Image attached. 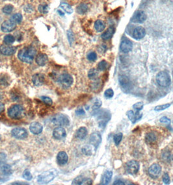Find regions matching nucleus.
<instances>
[{
  "label": "nucleus",
  "instance_id": "f257e3e1",
  "mask_svg": "<svg viewBox=\"0 0 173 185\" xmlns=\"http://www.w3.org/2000/svg\"><path fill=\"white\" fill-rule=\"evenodd\" d=\"M37 50L33 47L29 46L21 49L18 54V57L21 61L26 63H31L35 57Z\"/></svg>",
  "mask_w": 173,
  "mask_h": 185
},
{
  "label": "nucleus",
  "instance_id": "f03ea898",
  "mask_svg": "<svg viewBox=\"0 0 173 185\" xmlns=\"http://www.w3.org/2000/svg\"><path fill=\"white\" fill-rule=\"evenodd\" d=\"M57 173H58V171L55 169H49L38 175L37 181L39 184H48L55 178Z\"/></svg>",
  "mask_w": 173,
  "mask_h": 185
},
{
  "label": "nucleus",
  "instance_id": "7ed1b4c3",
  "mask_svg": "<svg viewBox=\"0 0 173 185\" xmlns=\"http://www.w3.org/2000/svg\"><path fill=\"white\" fill-rule=\"evenodd\" d=\"M24 109L20 105H14L8 110V115L12 119H20L24 116Z\"/></svg>",
  "mask_w": 173,
  "mask_h": 185
},
{
  "label": "nucleus",
  "instance_id": "20e7f679",
  "mask_svg": "<svg viewBox=\"0 0 173 185\" xmlns=\"http://www.w3.org/2000/svg\"><path fill=\"white\" fill-rule=\"evenodd\" d=\"M51 122L54 125H57V126H67L70 124V119L65 114H58L52 117Z\"/></svg>",
  "mask_w": 173,
  "mask_h": 185
},
{
  "label": "nucleus",
  "instance_id": "39448f33",
  "mask_svg": "<svg viewBox=\"0 0 173 185\" xmlns=\"http://www.w3.org/2000/svg\"><path fill=\"white\" fill-rule=\"evenodd\" d=\"M157 82L162 87H167L171 84V77L169 74L165 72H161L156 77Z\"/></svg>",
  "mask_w": 173,
  "mask_h": 185
},
{
  "label": "nucleus",
  "instance_id": "423d86ee",
  "mask_svg": "<svg viewBox=\"0 0 173 185\" xmlns=\"http://www.w3.org/2000/svg\"><path fill=\"white\" fill-rule=\"evenodd\" d=\"M57 81H58V83L63 87L67 88L71 86V85H72L74 80H73L72 77L70 74L63 73L59 77Z\"/></svg>",
  "mask_w": 173,
  "mask_h": 185
},
{
  "label": "nucleus",
  "instance_id": "0eeeda50",
  "mask_svg": "<svg viewBox=\"0 0 173 185\" xmlns=\"http://www.w3.org/2000/svg\"><path fill=\"white\" fill-rule=\"evenodd\" d=\"M11 134L13 137L17 139H24L27 137L28 133L26 129L24 127H16L12 130Z\"/></svg>",
  "mask_w": 173,
  "mask_h": 185
},
{
  "label": "nucleus",
  "instance_id": "6e6552de",
  "mask_svg": "<svg viewBox=\"0 0 173 185\" xmlns=\"http://www.w3.org/2000/svg\"><path fill=\"white\" fill-rule=\"evenodd\" d=\"M126 171L130 174H135L139 171V164L135 160H130L126 164Z\"/></svg>",
  "mask_w": 173,
  "mask_h": 185
},
{
  "label": "nucleus",
  "instance_id": "1a4fd4ad",
  "mask_svg": "<svg viewBox=\"0 0 173 185\" xmlns=\"http://www.w3.org/2000/svg\"><path fill=\"white\" fill-rule=\"evenodd\" d=\"M16 48L14 46H10L7 45H2L0 46V53L3 55L9 56L15 53Z\"/></svg>",
  "mask_w": 173,
  "mask_h": 185
},
{
  "label": "nucleus",
  "instance_id": "9d476101",
  "mask_svg": "<svg viewBox=\"0 0 173 185\" xmlns=\"http://www.w3.org/2000/svg\"><path fill=\"white\" fill-rule=\"evenodd\" d=\"M161 172V166L157 164H154L149 168L148 173L153 178H157L160 175Z\"/></svg>",
  "mask_w": 173,
  "mask_h": 185
},
{
  "label": "nucleus",
  "instance_id": "9b49d317",
  "mask_svg": "<svg viewBox=\"0 0 173 185\" xmlns=\"http://www.w3.org/2000/svg\"><path fill=\"white\" fill-rule=\"evenodd\" d=\"M16 28V24H14L11 20H7L2 24L1 29L3 32L9 33L12 31Z\"/></svg>",
  "mask_w": 173,
  "mask_h": 185
},
{
  "label": "nucleus",
  "instance_id": "f8f14e48",
  "mask_svg": "<svg viewBox=\"0 0 173 185\" xmlns=\"http://www.w3.org/2000/svg\"><path fill=\"white\" fill-rule=\"evenodd\" d=\"M67 135L66 130L63 127H57L53 131V136L56 140H61Z\"/></svg>",
  "mask_w": 173,
  "mask_h": 185
},
{
  "label": "nucleus",
  "instance_id": "ddd939ff",
  "mask_svg": "<svg viewBox=\"0 0 173 185\" xmlns=\"http://www.w3.org/2000/svg\"><path fill=\"white\" fill-rule=\"evenodd\" d=\"M101 141H102V137L98 132H94L91 135L90 143L92 146L95 147L96 149L101 143Z\"/></svg>",
  "mask_w": 173,
  "mask_h": 185
},
{
  "label": "nucleus",
  "instance_id": "4468645a",
  "mask_svg": "<svg viewBox=\"0 0 173 185\" xmlns=\"http://www.w3.org/2000/svg\"><path fill=\"white\" fill-rule=\"evenodd\" d=\"M43 129L42 125L37 122H35L31 123L30 126V131L34 135H39L42 132Z\"/></svg>",
  "mask_w": 173,
  "mask_h": 185
},
{
  "label": "nucleus",
  "instance_id": "2eb2a0df",
  "mask_svg": "<svg viewBox=\"0 0 173 185\" xmlns=\"http://www.w3.org/2000/svg\"><path fill=\"white\" fill-rule=\"evenodd\" d=\"M45 77L42 73H36L32 77V81L34 85L39 86L44 83Z\"/></svg>",
  "mask_w": 173,
  "mask_h": 185
},
{
  "label": "nucleus",
  "instance_id": "dca6fc26",
  "mask_svg": "<svg viewBox=\"0 0 173 185\" xmlns=\"http://www.w3.org/2000/svg\"><path fill=\"white\" fill-rule=\"evenodd\" d=\"M133 47V44L132 42L129 40H124L122 42L120 45V49L123 53H129V51H132Z\"/></svg>",
  "mask_w": 173,
  "mask_h": 185
},
{
  "label": "nucleus",
  "instance_id": "f3484780",
  "mask_svg": "<svg viewBox=\"0 0 173 185\" xmlns=\"http://www.w3.org/2000/svg\"><path fill=\"white\" fill-rule=\"evenodd\" d=\"M68 160V155L64 151H60L57 156V163L59 165H64L67 163Z\"/></svg>",
  "mask_w": 173,
  "mask_h": 185
},
{
  "label": "nucleus",
  "instance_id": "a211bd4d",
  "mask_svg": "<svg viewBox=\"0 0 173 185\" xmlns=\"http://www.w3.org/2000/svg\"><path fill=\"white\" fill-rule=\"evenodd\" d=\"M146 35L145 29L142 27H136L133 33V36L135 39H141Z\"/></svg>",
  "mask_w": 173,
  "mask_h": 185
},
{
  "label": "nucleus",
  "instance_id": "6ab92c4d",
  "mask_svg": "<svg viewBox=\"0 0 173 185\" xmlns=\"http://www.w3.org/2000/svg\"><path fill=\"white\" fill-rule=\"evenodd\" d=\"M126 115L128 116L129 120L132 123H135L137 120H140L142 118V114L139 113V111H138L135 114H134L132 110H128L126 113Z\"/></svg>",
  "mask_w": 173,
  "mask_h": 185
},
{
  "label": "nucleus",
  "instance_id": "aec40b11",
  "mask_svg": "<svg viewBox=\"0 0 173 185\" xmlns=\"http://www.w3.org/2000/svg\"><path fill=\"white\" fill-rule=\"evenodd\" d=\"M48 56L44 53H40L36 57L35 61L39 66H44L48 62Z\"/></svg>",
  "mask_w": 173,
  "mask_h": 185
},
{
  "label": "nucleus",
  "instance_id": "412c9836",
  "mask_svg": "<svg viewBox=\"0 0 173 185\" xmlns=\"http://www.w3.org/2000/svg\"><path fill=\"white\" fill-rule=\"evenodd\" d=\"M0 171L7 175H10L12 173V169L11 166L1 161H0Z\"/></svg>",
  "mask_w": 173,
  "mask_h": 185
},
{
  "label": "nucleus",
  "instance_id": "4be33fe9",
  "mask_svg": "<svg viewBox=\"0 0 173 185\" xmlns=\"http://www.w3.org/2000/svg\"><path fill=\"white\" fill-rule=\"evenodd\" d=\"M146 19H147L146 14L142 11H139L138 12H137L133 18V20L136 22H138V23H143V22H144L146 20Z\"/></svg>",
  "mask_w": 173,
  "mask_h": 185
},
{
  "label": "nucleus",
  "instance_id": "5701e85b",
  "mask_svg": "<svg viewBox=\"0 0 173 185\" xmlns=\"http://www.w3.org/2000/svg\"><path fill=\"white\" fill-rule=\"evenodd\" d=\"M115 31V29L113 27H110L102 35V39L104 40H107L110 39Z\"/></svg>",
  "mask_w": 173,
  "mask_h": 185
},
{
  "label": "nucleus",
  "instance_id": "b1692460",
  "mask_svg": "<svg viewBox=\"0 0 173 185\" xmlns=\"http://www.w3.org/2000/svg\"><path fill=\"white\" fill-rule=\"evenodd\" d=\"M113 172L111 171H106L102 176V181H101V184H108L112 178Z\"/></svg>",
  "mask_w": 173,
  "mask_h": 185
},
{
  "label": "nucleus",
  "instance_id": "393cba45",
  "mask_svg": "<svg viewBox=\"0 0 173 185\" xmlns=\"http://www.w3.org/2000/svg\"><path fill=\"white\" fill-rule=\"evenodd\" d=\"M86 135H87V129L85 127H82L78 129L76 133V137L80 140L84 139Z\"/></svg>",
  "mask_w": 173,
  "mask_h": 185
},
{
  "label": "nucleus",
  "instance_id": "a878e982",
  "mask_svg": "<svg viewBox=\"0 0 173 185\" xmlns=\"http://www.w3.org/2000/svg\"><path fill=\"white\" fill-rule=\"evenodd\" d=\"M95 27L96 31L102 32L105 29V24L102 20H97L95 24Z\"/></svg>",
  "mask_w": 173,
  "mask_h": 185
},
{
  "label": "nucleus",
  "instance_id": "bb28decb",
  "mask_svg": "<svg viewBox=\"0 0 173 185\" xmlns=\"http://www.w3.org/2000/svg\"><path fill=\"white\" fill-rule=\"evenodd\" d=\"M156 136L153 132H149L146 135L145 140L147 143L148 144H152L156 142Z\"/></svg>",
  "mask_w": 173,
  "mask_h": 185
},
{
  "label": "nucleus",
  "instance_id": "cd10ccee",
  "mask_svg": "<svg viewBox=\"0 0 173 185\" xmlns=\"http://www.w3.org/2000/svg\"><path fill=\"white\" fill-rule=\"evenodd\" d=\"M11 20L14 22V24H19L22 20V16L21 14L20 13H16L14 14L11 16Z\"/></svg>",
  "mask_w": 173,
  "mask_h": 185
},
{
  "label": "nucleus",
  "instance_id": "c85d7f7f",
  "mask_svg": "<svg viewBox=\"0 0 173 185\" xmlns=\"http://www.w3.org/2000/svg\"><path fill=\"white\" fill-rule=\"evenodd\" d=\"M87 11H88V6L87 5H86L85 3L80 4L77 7V12L79 14H85Z\"/></svg>",
  "mask_w": 173,
  "mask_h": 185
},
{
  "label": "nucleus",
  "instance_id": "c756f323",
  "mask_svg": "<svg viewBox=\"0 0 173 185\" xmlns=\"http://www.w3.org/2000/svg\"><path fill=\"white\" fill-rule=\"evenodd\" d=\"M98 75H99L98 71L95 68H92L90 70L88 73V77L91 79H96L98 77Z\"/></svg>",
  "mask_w": 173,
  "mask_h": 185
},
{
  "label": "nucleus",
  "instance_id": "7c9ffc66",
  "mask_svg": "<svg viewBox=\"0 0 173 185\" xmlns=\"http://www.w3.org/2000/svg\"><path fill=\"white\" fill-rule=\"evenodd\" d=\"M61 7L68 14H71L73 12V9H72V7L70 5H68V3H61Z\"/></svg>",
  "mask_w": 173,
  "mask_h": 185
},
{
  "label": "nucleus",
  "instance_id": "2f4dec72",
  "mask_svg": "<svg viewBox=\"0 0 173 185\" xmlns=\"http://www.w3.org/2000/svg\"><path fill=\"white\" fill-rule=\"evenodd\" d=\"M14 40H15L14 37L12 35H8L5 36L4 37V39H3L4 42L6 44H7V45H10V44L14 43Z\"/></svg>",
  "mask_w": 173,
  "mask_h": 185
},
{
  "label": "nucleus",
  "instance_id": "473e14b6",
  "mask_svg": "<svg viewBox=\"0 0 173 185\" xmlns=\"http://www.w3.org/2000/svg\"><path fill=\"white\" fill-rule=\"evenodd\" d=\"M82 152L85 155H87V156H90V155H91L92 154V147L91 146H88V145L85 146L82 148Z\"/></svg>",
  "mask_w": 173,
  "mask_h": 185
},
{
  "label": "nucleus",
  "instance_id": "72a5a7b5",
  "mask_svg": "<svg viewBox=\"0 0 173 185\" xmlns=\"http://www.w3.org/2000/svg\"><path fill=\"white\" fill-rule=\"evenodd\" d=\"M108 67V63L105 61H102L98 64V68L100 71H104Z\"/></svg>",
  "mask_w": 173,
  "mask_h": 185
},
{
  "label": "nucleus",
  "instance_id": "f704fd0d",
  "mask_svg": "<svg viewBox=\"0 0 173 185\" xmlns=\"http://www.w3.org/2000/svg\"><path fill=\"white\" fill-rule=\"evenodd\" d=\"M13 9H14V7L12 5H7L5 7H3L2 11L5 14H10L12 12Z\"/></svg>",
  "mask_w": 173,
  "mask_h": 185
},
{
  "label": "nucleus",
  "instance_id": "c9c22d12",
  "mask_svg": "<svg viewBox=\"0 0 173 185\" xmlns=\"http://www.w3.org/2000/svg\"><path fill=\"white\" fill-rule=\"evenodd\" d=\"M122 134L121 132L120 133H118V134L115 135L114 136V138H113V140L115 142V144H116V146H119V144L120 143L121 140H122Z\"/></svg>",
  "mask_w": 173,
  "mask_h": 185
},
{
  "label": "nucleus",
  "instance_id": "e433bc0d",
  "mask_svg": "<svg viewBox=\"0 0 173 185\" xmlns=\"http://www.w3.org/2000/svg\"><path fill=\"white\" fill-rule=\"evenodd\" d=\"M39 11L40 12L43 13V14H46L48 13V11H49V7L48 5L46 4H44V5H40L39 7Z\"/></svg>",
  "mask_w": 173,
  "mask_h": 185
},
{
  "label": "nucleus",
  "instance_id": "4c0bfd02",
  "mask_svg": "<svg viewBox=\"0 0 173 185\" xmlns=\"http://www.w3.org/2000/svg\"><path fill=\"white\" fill-rule=\"evenodd\" d=\"M40 99H42V101L44 102L45 104L48 105H52L53 104V101L52 99L48 97V96H41Z\"/></svg>",
  "mask_w": 173,
  "mask_h": 185
},
{
  "label": "nucleus",
  "instance_id": "58836bf2",
  "mask_svg": "<svg viewBox=\"0 0 173 185\" xmlns=\"http://www.w3.org/2000/svg\"><path fill=\"white\" fill-rule=\"evenodd\" d=\"M23 177L25 179H26L27 181H31L33 178V176H32L31 172L29 171L28 169H26L23 173Z\"/></svg>",
  "mask_w": 173,
  "mask_h": 185
},
{
  "label": "nucleus",
  "instance_id": "ea45409f",
  "mask_svg": "<svg viewBox=\"0 0 173 185\" xmlns=\"http://www.w3.org/2000/svg\"><path fill=\"white\" fill-rule=\"evenodd\" d=\"M101 105H102V101H101L98 99H96L95 101V102L93 103L92 106V110L98 109H99L101 107Z\"/></svg>",
  "mask_w": 173,
  "mask_h": 185
},
{
  "label": "nucleus",
  "instance_id": "a19ab883",
  "mask_svg": "<svg viewBox=\"0 0 173 185\" xmlns=\"http://www.w3.org/2000/svg\"><path fill=\"white\" fill-rule=\"evenodd\" d=\"M171 106V104L168 103V104H164V105H158L156 106L154 109V110L156 111H161V110H163L165 109H167V108H169Z\"/></svg>",
  "mask_w": 173,
  "mask_h": 185
},
{
  "label": "nucleus",
  "instance_id": "79ce46f5",
  "mask_svg": "<svg viewBox=\"0 0 173 185\" xmlns=\"http://www.w3.org/2000/svg\"><path fill=\"white\" fill-rule=\"evenodd\" d=\"M114 95V92L113 90L111 89V88H109V89H107L105 90V92H104V95L105 97L107 99H110L111 98H112Z\"/></svg>",
  "mask_w": 173,
  "mask_h": 185
},
{
  "label": "nucleus",
  "instance_id": "37998d69",
  "mask_svg": "<svg viewBox=\"0 0 173 185\" xmlns=\"http://www.w3.org/2000/svg\"><path fill=\"white\" fill-rule=\"evenodd\" d=\"M87 58L90 61H95L97 58V55L95 52H90L87 55Z\"/></svg>",
  "mask_w": 173,
  "mask_h": 185
},
{
  "label": "nucleus",
  "instance_id": "c03bdc74",
  "mask_svg": "<svg viewBox=\"0 0 173 185\" xmlns=\"http://www.w3.org/2000/svg\"><path fill=\"white\" fill-rule=\"evenodd\" d=\"M67 36H68V39L69 41V43L70 45L72 46V44L74 40V34L71 31H67Z\"/></svg>",
  "mask_w": 173,
  "mask_h": 185
},
{
  "label": "nucleus",
  "instance_id": "a18cd8bd",
  "mask_svg": "<svg viewBox=\"0 0 173 185\" xmlns=\"http://www.w3.org/2000/svg\"><path fill=\"white\" fill-rule=\"evenodd\" d=\"M9 175H7L5 174L4 173H3V172H2L1 171H0V182L3 183V182L8 181L9 179Z\"/></svg>",
  "mask_w": 173,
  "mask_h": 185
},
{
  "label": "nucleus",
  "instance_id": "49530a36",
  "mask_svg": "<svg viewBox=\"0 0 173 185\" xmlns=\"http://www.w3.org/2000/svg\"><path fill=\"white\" fill-rule=\"evenodd\" d=\"M133 108L135 109L136 110H138V111H139V110H142V109L143 108V103H142V102L136 103L135 104H134L133 105Z\"/></svg>",
  "mask_w": 173,
  "mask_h": 185
},
{
  "label": "nucleus",
  "instance_id": "de8ad7c7",
  "mask_svg": "<svg viewBox=\"0 0 173 185\" xmlns=\"http://www.w3.org/2000/svg\"><path fill=\"white\" fill-rule=\"evenodd\" d=\"M163 181L165 184H169L170 182V178H169V176L168 175V173H165L163 176Z\"/></svg>",
  "mask_w": 173,
  "mask_h": 185
},
{
  "label": "nucleus",
  "instance_id": "09e8293b",
  "mask_svg": "<svg viewBox=\"0 0 173 185\" xmlns=\"http://www.w3.org/2000/svg\"><path fill=\"white\" fill-rule=\"evenodd\" d=\"M83 179V178L81 176L77 177L72 181V184H81Z\"/></svg>",
  "mask_w": 173,
  "mask_h": 185
},
{
  "label": "nucleus",
  "instance_id": "8fccbe9b",
  "mask_svg": "<svg viewBox=\"0 0 173 185\" xmlns=\"http://www.w3.org/2000/svg\"><path fill=\"white\" fill-rule=\"evenodd\" d=\"M92 184V181L91 179L89 178H83L82 180V182L81 183V184H85V185H90Z\"/></svg>",
  "mask_w": 173,
  "mask_h": 185
},
{
  "label": "nucleus",
  "instance_id": "3c124183",
  "mask_svg": "<svg viewBox=\"0 0 173 185\" xmlns=\"http://www.w3.org/2000/svg\"><path fill=\"white\" fill-rule=\"evenodd\" d=\"M160 122L161 123H166V124H170V123H171V120L169 119L168 118H167V117H165V116H164V117H162L161 119H160Z\"/></svg>",
  "mask_w": 173,
  "mask_h": 185
},
{
  "label": "nucleus",
  "instance_id": "603ef678",
  "mask_svg": "<svg viewBox=\"0 0 173 185\" xmlns=\"http://www.w3.org/2000/svg\"><path fill=\"white\" fill-rule=\"evenodd\" d=\"M76 114L77 115H84L85 114V110L83 109L80 108V109H78L76 110Z\"/></svg>",
  "mask_w": 173,
  "mask_h": 185
},
{
  "label": "nucleus",
  "instance_id": "864d4df0",
  "mask_svg": "<svg viewBox=\"0 0 173 185\" xmlns=\"http://www.w3.org/2000/svg\"><path fill=\"white\" fill-rule=\"evenodd\" d=\"M24 10H25V11H26V12H31L33 11V7H32L31 5H26V6L25 7Z\"/></svg>",
  "mask_w": 173,
  "mask_h": 185
},
{
  "label": "nucleus",
  "instance_id": "5fc2aeb1",
  "mask_svg": "<svg viewBox=\"0 0 173 185\" xmlns=\"http://www.w3.org/2000/svg\"><path fill=\"white\" fill-rule=\"evenodd\" d=\"M5 109V105L3 103H2V102H0V114H1L3 111Z\"/></svg>",
  "mask_w": 173,
  "mask_h": 185
},
{
  "label": "nucleus",
  "instance_id": "6e6d98bb",
  "mask_svg": "<svg viewBox=\"0 0 173 185\" xmlns=\"http://www.w3.org/2000/svg\"><path fill=\"white\" fill-rule=\"evenodd\" d=\"M113 184H124L123 182H122V181L118 180V181H115V182L113 183Z\"/></svg>",
  "mask_w": 173,
  "mask_h": 185
},
{
  "label": "nucleus",
  "instance_id": "4d7b16f0",
  "mask_svg": "<svg viewBox=\"0 0 173 185\" xmlns=\"http://www.w3.org/2000/svg\"><path fill=\"white\" fill-rule=\"evenodd\" d=\"M11 184H29V183H12Z\"/></svg>",
  "mask_w": 173,
  "mask_h": 185
},
{
  "label": "nucleus",
  "instance_id": "13d9d810",
  "mask_svg": "<svg viewBox=\"0 0 173 185\" xmlns=\"http://www.w3.org/2000/svg\"><path fill=\"white\" fill-rule=\"evenodd\" d=\"M57 12H58V13H59V14H60V15H61V16H63L64 15V13H63V12H61V11L60 10H58V11H57Z\"/></svg>",
  "mask_w": 173,
  "mask_h": 185
}]
</instances>
